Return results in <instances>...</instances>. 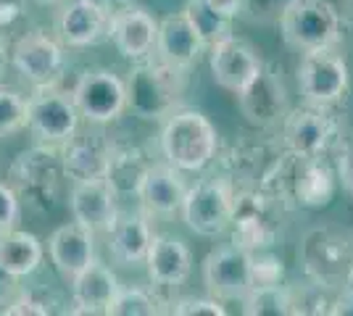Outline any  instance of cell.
<instances>
[{"instance_id":"52a82bcc","label":"cell","mask_w":353,"mask_h":316,"mask_svg":"<svg viewBox=\"0 0 353 316\" xmlns=\"http://www.w3.org/2000/svg\"><path fill=\"white\" fill-rule=\"evenodd\" d=\"M298 90L306 105L330 108L340 103L348 92V63L332 48H319L303 53L298 63Z\"/></svg>"},{"instance_id":"cb8c5ba5","label":"cell","mask_w":353,"mask_h":316,"mask_svg":"<svg viewBox=\"0 0 353 316\" xmlns=\"http://www.w3.org/2000/svg\"><path fill=\"white\" fill-rule=\"evenodd\" d=\"M153 161H148L145 151L130 143H111V156H108V169L105 180L117 190V196H137V187L145 177Z\"/></svg>"},{"instance_id":"d6a6232c","label":"cell","mask_w":353,"mask_h":316,"mask_svg":"<svg viewBox=\"0 0 353 316\" xmlns=\"http://www.w3.org/2000/svg\"><path fill=\"white\" fill-rule=\"evenodd\" d=\"M21 219V200L8 182H0V232L14 229Z\"/></svg>"},{"instance_id":"f1b7e54d","label":"cell","mask_w":353,"mask_h":316,"mask_svg":"<svg viewBox=\"0 0 353 316\" xmlns=\"http://www.w3.org/2000/svg\"><path fill=\"white\" fill-rule=\"evenodd\" d=\"M27 129V98L0 82V140Z\"/></svg>"},{"instance_id":"ffe728a7","label":"cell","mask_w":353,"mask_h":316,"mask_svg":"<svg viewBox=\"0 0 353 316\" xmlns=\"http://www.w3.org/2000/svg\"><path fill=\"white\" fill-rule=\"evenodd\" d=\"M69 282H72V308H66V314H105L108 303L114 301L119 290L117 274L98 258L77 277H72Z\"/></svg>"},{"instance_id":"44dd1931","label":"cell","mask_w":353,"mask_h":316,"mask_svg":"<svg viewBox=\"0 0 353 316\" xmlns=\"http://www.w3.org/2000/svg\"><path fill=\"white\" fill-rule=\"evenodd\" d=\"M206 43L201 34L192 30L190 19L185 11L169 14L159 21V34H156V56L172 66L190 69L195 61L203 56Z\"/></svg>"},{"instance_id":"e575fe53","label":"cell","mask_w":353,"mask_h":316,"mask_svg":"<svg viewBox=\"0 0 353 316\" xmlns=\"http://www.w3.org/2000/svg\"><path fill=\"white\" fill-rule=\"evenodd\" d=\"M16 293H19V277H14L11 271L0 264V308L14 298Z\"/></svg>"},{"instance_id":"4dcf8cb0","label":"cell","mask_w":353,"mask_h":316,"mask_svg":"<svg viewBox=\"0 0 353 316\" xmlns=\"http://www.w3.org/2000/svg\"><path fill=\"white\" fill-rule=\"evenodd\" d=\"M0 311L6 316H48L53 314V306L48 298H40L34 290H21L19 287V293Z\"/></svg>"},{"instance_id":"ac0fdd59","label":"cell","mask_w":353,"mask_h":316,"mask_svg":"<svg viewBox=\"0 0 353 316\" xmlns=\"http://www.w3.org/2000/svg\"><path fill=\"white\" fill-rule=\"evenodd\" d=\"M185 193H188V182L176 166L150 164L134 198L140 200L148 216H169L179 211Z\"/></svg>"},{"instance_id":"4316f807","label":"cell","mask_w":353,"mask_h":316,"mask_svg":"<svg viewBox=\"0 0 353 316\" xmlns=\"http://www.w3.org/2000/svg\"><path fill=\"white\" fill-rule=\"evenodd\" d=\"M243 311L248 316H285L293 314L295 303L290 298V293L277 282V285H259L253 287L245 301H243Z\"/></svg>"},{"instance_id":"f546056e","label":"cell","mask_w":353,"mask_h":316,"mask_svg":"<svg viewBox=\"0 0 353 316\" xmlns=\"http://www.w3.org/2000/svg\"><path fill=\"white\" fill-rule=\"evenodd\" d=\"M303 161H309V164L303 169V174L298 177V198L306 206H324L332 196V187H327V185L319 187V180L327 177V169L314 164V158H303Z\"/></svg>"},{"instance_id":"1f68e13d","label":"cell","mask_w":353,"mask_h":316,"mask_svg":"<svg viewBox=\"0 0 353 316\" xmlns=\"http://www.w3.org/2000/svg\"><path fill=\"white\" fill-rule=\"evenodd\" d=\"M169 311L176 316H224L227 314V308L221 306V301H216V298H195V295L174 301Z\"/></svg>"},{"instance_id":"7c38bea8","label":"cell","mask_w":353,"mask_h":316,"mask_svg":"<svg viewBox=\"0 0 353 316\" xmlns=\"http://www.w3.org/2000/svg\"><path fill=\"white\" fill-rule=\"evenodd\" d=\"M111 11L105 0H66L56 19V37L74 50L101 45L108 40Z\"/></svg>"},{"instance_id":"83f0119b","label":"cell","mask_w":353,"mask_h":316,"mask_svg":"<svg viewBox=\"0 0 353 316\" xmlns=\"http://www.w3.org/2000/svg\"><path fill=\"white\" fill-rule=\"evenodd\" d=\"M161 314L159 298L153 293H148L143 287L134 285H119L114 301L108 303L105 316H156Z\"/></svg>"},{"instance_id":"ab89813d","label":"cell","mask_w":353,"mask_h":316,"mask_svg":"<svg viewBox=\"0 0 353 316\" xmlns=\"http://www.w3.org/2000/svg\"><path fill=\"white\" fill-rule=\"evenodd\" d=\"M114 3H127V0H114Z\"/></svg>"},{"instance_id":"74e56055","label":"cell","mask_w":353,"mask_h":316,"mask_svg":"<svg viewBox=\"0 0 353 316\" xmlns=\"http://www.w3.org/2000/svg\"><path fill=\"white\" fill-rule=\"evenodd\" d=\"M34 3H40V6H61V3H66V0H34Z\"/></svg>"},{"instance_id":"6da1fadb","label":"cell","mask_w":353,"mask_h":316,"mask_svg":"<svg viewBox=\"0 0 353 316\" xmlns=\"http://www.w3.org/2000/svg\"><path fill=\"white\" fill-rule=\"evenodd\" d=\"M127 108L134 116L148 121H163L182 105L188 90V69H179L161 61L156 53L143 61H134L124 79Z\"/></svg>"},{"instance_id":"277c9868","label":"cell","mask_w":353,"mask_h":316,"mask_svg":"<svg viewBox=\"0 0 353 316\" xmlns=\"http://www.w3.org/2000/svg\"><path fill=\"white\" fill-rule=\"evenodd\" d=\"M282 40L309 53L340 43V14L330 0H288L280 11Z\"/></svg>"},{"instance_id":"836d02e7","label":"cell","mask_w":353,"mask_h":316,"mask_svg":"<svg viewBox=\"0 0 353 316\" xmlns=\"http://www.w3.org/2000/svg\"><path fill=\"white\" fill-rule=\"evenodd\" d=\"M338 177L343 187L353 196V143H348L338 156Z\"/></svg>"},{"instance_id":"3957f363","label":"cell","mask_w":353,"mask_h":316,"mask_svg":"<svg viewBox=\"0 0 353 316\" xmlns=\"http://www.w3.org/2000/svg\"><path fill=\"white\" fill-rule=\"evenodd\" d=\"M63 182L66 177L61 169L59 145L37 143L30 151L19 153L8 169V185L16 190L19 200L40 213L56 209Z\"/></svg>"},{"instance_id":"d6986e66","label":"cell","mask_w":353,"mask_h":316,"mask_svg":"<svg viewBox=\"0 0 353 316\" xmlns=\"http://www.w3.org/2000/svg\"><path fill=\"white\" fill-rule=\"evenodd\" d=\"M145 269L156 287H179L188 282L192 271V253L174 235H153L148 248Z\"/></svg>"},{"instance_id":"484cf974","label":"cell","mask_w":353,"mask_h":316,"mask_svg":"<svg viewBox=\"0 0 353 316\" xmlns=\"http://www.w3.org/2000/svg\"><path fill=\"white\" fill-rule=\"evenodd\" d=\"M185 16L190 19L192 30L201 34V40L208 45H214L216 40L232 34V19L219 14L208 0H188Z\"/></svg>"},{"instance_id":"9c48e42d","label":"cell","mask_w":353,"mask_h":316,"mask_svg":"<svg viewBox=\"0 0 353 316\" xmlns=\"http://www.w3.org/2000/svg\"><path fill=\"white\" fill-rule=\"evenodd\" d=\"M182 219L201 238H219L235 216V196L224 180H203L188 187L182 200Z\"/></svg>"},{"instance_id":"d4e9b609","label":"cell","mask_w":353,"mask_h":316,"mask_svg":"<svg viewBox=\"0 0 353 316\" xmlns=\"http://www.w3.org/2000/svg\"><path fill=\"white\" fill-rule=\"evenodd\" d=\"M45 258V248L37 235L24 229H6L0 232V264L11 271L14 277L24 280L40 269Z\"/></svg>"},{"instance_id":"8fae6325","label":"cell","mask_w":353,"mask_h":316,"mask_svg":"<svg viewBox=\"0 0 353 316\" xmlns=\"http://www.w3.org/2000/svg\"><path fill=\"white\" fill-rule=\"evenodd\" d=\"M208 66H211L214 82L221 90L240 95L264 72V59L248 40L237 34H227L214 45H208Z\"/></svg>"},{"instance_id":"d590c367","label":"cell","mask_w":353,"mask_h":316,"mask_svg":"<svg viewBox=\"0 0 353 316\" xmlns=\"http://www.w3.org/2000/svg\"><path fill=\"white\" fill-rule=\"evenodd\" d=\"M219 14L230 16V19H235L240 11H243V6H245V0H208Z\"/></svg>"},{"instance_id":"8992f818","label":"cell","mask_w":353,"mask_h":316,"mask_svg":"<svg viewBox=\"0 0 353 316\" xmlns=\"http://www.w3.org/2000/svg\"><path fill=\"white\" fill-rule=\"evenodd\" d=\"M8 61L16 69V74L24 82H30L32 87L56 85L66 69V45L48 32L32 30L11 43Z\"/></svg>"},{"instance_id":"7a4b0ae2","label":"cell","mask_w":353,"mask_h":316,"mask_svg":"<svg viewBox=\"0 0 353 316\" xmlns=\"http://www.w3.org/2000/svg\"><path fill=\"white\" fill-rule=\"evenodd\" d=\"M219 148V137L214 124L201 111L176 108L172 116L163 119L161 153L166 164L179 171H201L206 169Z\"/></svg>"},{"instance_id":"4fadbf2b","label":"cell","mask_w":353,"mask_h":316,"mask_svg":"<svg viewBox=\"0 0 353 316\" xmlns=\"http://www.w3.org/2000/svg\"><path fill=\"white\" fill-rule=\"evenodd\" d=\"M156 34L159 21L143 6L124 3L121 8L111 11V27L108 40L117 45V50L130 61H143L156 53Z\"/></svg>"},{"instance_id":"603a6c76","label":"cell","mask_w":353,"mask_h":316,"mask_svg":"<svg viewBox=\"0 0 353 316\" xmlns=\"http://www.w3.org/2000/svg\"><path fill=\"white\" fill-rule=\"evenodd\" d=\"M237 101H240L243 116L250 124H256V127H272L280 119H285V114H288L285 85H282L280 76L274 74V72H269L266 66L248 90H243L237 95Z\"/></svg>"},{"instance_id":"8d00e7d4","label":"cell","mask_w":353,"mask_h":316,"mask_svg":"<svg viewBox=\"0 0 353 316\" xmlns=\"http://www.w3.org/2000/svg\"><path fill=\"white\" fill-rule=\"evenodd\" d=\"M8 50H11V43L6 40V34L0 32V82L6 79V69L11 66V61H8Z\"/></svg>"},{"instance_id":"30bf717a","label":"cell","mask_w":353,"mask_h":316,"mask_svg":"<svg viewBox=\"0 0 353 316\" xmlns=\"http://www.w3.org/2000/svg\"><path fill=\"white\" fill-rule=\"evenodd\" d=\"M203 285L216 301H245L256 287L253 280V253L245 245H221L203 261Z\"/></svg>"},{"instance_id":"f35d334b","label":"cell","mask_w":353,"mask_h":316,"mask_svg":"<svg viewBox=\"0 0 353 316\" xmlns=\"http://www.w3.org/2000/svg\"><path fill=\"white\" fill-rule=\"evenodd\" d=\"M348 290H353V266H351V274H348Z\"/></svg>"},{"instance_id":"ba28073f","label":"cell","mask_w":353,"mask_h":316,"mask_svg":"<svg viewBox=\"0 0 353 316\" xmlns=\"http://www.w3.org/2000/svg\"><path fill=\"white\" fill-rule=\"evenodd\" d=\"M74 105L79 119L95 127L117 121L127 111V87L124 79L111 69H88L77 76L72 87Z\"/></svg>"},{"instance_id":"5bb4252c","label":"cell","mask_w":353,"mask_h":316,"mask_svg":"<svg viewBox=\"0 0 353 316\" xmlns=\"http://www.w3.org/2000/svg\"><path fill=\"white\" fill-rule=\"evenodd\" d=\"M111 143L101 132H74L69 140L59 145L61 169L66 182H88L103 180L111 156Z\"/></svg>"},{"instance_id":"7402d4cb","label":"cell","mask_w":353,"mask_h":316,"mask_svg":"<svg viewBox=\"0 0 353 316\" xmlns=\"http://www.w3.org/2000/svg\"><path fill=\"white\" fill-rule=\"evenodd\" d=\"M332 135V124L322 114V108H298L293 114H285L282 140L288 151L298 158H316L327 148Z\"/></svg>"},{"instance_id":"5b68a950","label":"cell","mask_w":353,"mask_h":316,"mask_svg":"<svg viewBox=\"0 0 353 316\" xmlns=\"http://www.w3.org/2000/svg\"><path fill=\"white\" fill-rule=\"evenodd\" d=\"M27 129L45 145H61L79 129V111L74 105L72 90L56 85L34 87L27 98Z\"/></svg>"},{"instance_id":"2e32d148","label":"cell","mask_w":353,"mask_h":316,"mask_svg":"<svg viewBox=\"0 0 353 316\" xmlns=\"http://www.w3.org/2000/svg\"><path fill=\"white\" fill-rule=\"evenodd\" d=\"M108 235V253L119 266H140L153 242V227L145 211H119Z\"/></svg>"},{"instance_id":"9a60e30c","label":"cell","mask_w":353,"mask_h":316,"mask_svg":"<svg viewBox=\"0 0 353 316\" xmlns=\"http://www.w3.org/2000/svg\"><path fill=\"white\" fill-rule=\"evenodd\" d=\"M69 209H72L74 222L88 227L90 232H108L119 216V196L108 185V180H88L72 182L69 190Z\"/></svg>"},{"instance_id":"e0dca14e","label":"cell","mask_w":353,"mask_h":316,"mask_svg":"<svg viewBox=\"0 0 353 316\" xmlns=\"http://www.w3.org/2000/svg\"><path fill=\"white\" fill-rule=\"evenodd\" d=\"M48 253L56 271L69 282L95 261V232H90L79 222L56 227L48 238Z\"/></svg>"}]
</instances>
